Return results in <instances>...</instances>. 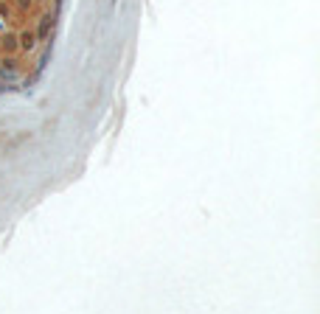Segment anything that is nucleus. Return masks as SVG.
<instances>
[{"label":"nucleus","instance_id":"1","mask_svg":"<svg viewBox=\"0 0 320 314\" xmlns=\"http://www.w3.org/2000/svg\"><path fill=\"white\" fill-rule=\"evenodd\" d=\"M17 42H20V48H23V51H34L40 39H37V34H34V31H23L20 37H17Z\"/></svg>","mask_w":320,"mask_h":314},{"label":"nucleus","instance_id":"2","mask_svg":"<svg viewBox=\"0 0 320 314\" xmlns=\"http://www.w3.org/2000/svg\"><path fill=\"white\" fill-rule=\"evenodd\" d=\"M51 25H54V20H51V14H45V17L40 20V31H34L37 39H45L48 34H51Z\"/></svg>","mask_w":320,"mask_h":314},{"label":"nucleus","instance_id":"3","mask_svg":"<svg viewBox=\"0 0 320 314\" xmlns=\"http://www.w3.org/2000/svg\"><path fill=\"white\" fill-rule=\"evenodd\" d=\"M3 48H6V54H14V51L20 48L17 37H14V34H6V42H3Z\"/></svg>","mask_w":320,"mask_h":314},{"label":"nucleus","instance_id":"4","mask_svg":"<svg viewBox=\"0 0 320 314\" xmlns=\"http://www.w3.org/2000/svg\"><path fill=\"white\" fill-rule=\"evenodd\" d=\"M31 3H34V0H17V6H20V9H28Z\"/></svg>","mask_w":320,"mask_h":314}]
</instances>
